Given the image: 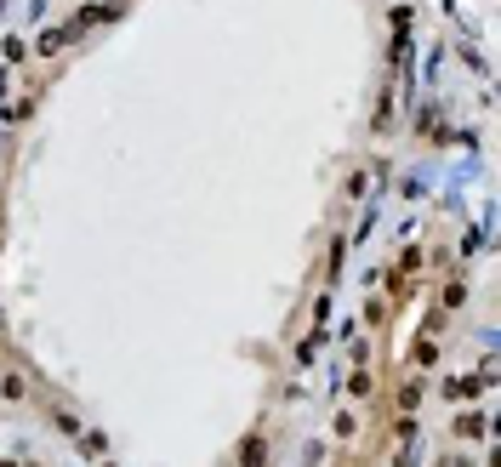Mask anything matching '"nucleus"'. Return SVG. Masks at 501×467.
Instances as JSON below:
<instances>
[{"instance_id":"1","label":"nucleus","mask_w":501,"mask_h":467,"mask_svg":"<svg viewBox=\"0 0 501 467\" xmlns=\"http://www.w3.org/2000/svg\"><path fill=\"white\" fill-rule=\"evenodd\" d=\"M410 274H422V251H416V245H404V257H399V268H393V291H399V296H404Z\"/></svg>"},{"instance_id":"2","label":"nucleus","mask_w":501,"mask_h":467,"mask_svg":"<svg viewBox=\"0 0 501 467\" xmlns=\"http://www.w3.org/2000/svg\"><path fill=\"white\" fill-rule=\"evenodd\" d=\"M479 388H484V376H467V382H444V393H450V399H473Z\"/></svg>"},{"instance_id":"3","label":"nucleus","mask_w":501,"mask_h":467,"mask_svg":"<svg viewBox=\"0 0 501 467\" xmlns=\"http://www.w3.org/2000/svg\"><path fill=\"white\" fill-rule=\"evenodd\" d=\"M462 302H467V279H462V274H456V279L444 285V308H462Z\"/></svg>"},{"instance_id":"4","label":"nucleus","mask_w":501,"mask_h":467,"mask_svg":"<svg viewBox=\"0 0 501 467\" xmlns=\"http://www.w3.org/2000/svg\"><path fill=\"white\" fill-rule=\"evenodd\" d=\"M484 433V416H456V439H479Z\"/></svg>"},{"instance_id":"5","label":"nucleus","mask_w":501,"mask_h":467,"mask_svg":"<svg viewBox=\"0 0 501 467\" xmlns=\"http://www.w3.org/2000/svg\"><path fill=\"white\" fill-rule=\"evenodd\" d=\"M239 467H262V439H257V433L245 439V450H239Z\"/></svg>"},{"instance_id":"6","label":"nucleus","mask_w":501,"mask_h":467,"mask_svg":"<svg viewBox=\"0 0 501 467\" xmlns=\"http://www.w3.org/2000/svg\"><path fill=\"white\" fill-rule=\"evenodd\" d=\"M63 40H69V29H52V34H46V40H40V52H46V57H52V52H57V46H63Z\"/></svg>"}]
</instances>
